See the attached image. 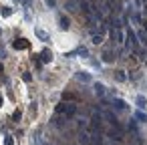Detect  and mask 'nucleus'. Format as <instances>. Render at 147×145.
Returning <instances> with one entry per match:
<instances>
[{"label": "nucleus", "instance_id": "1", "mask_svg": "<svg viewBox=\"0 0 147 145\" xmlns=\"http://www.w3.org/2000/svg\"><path fill=\"white\" fill-rule=\"evenodd\" d=\"M57 113H61V115H65L67 119H71V117L77 115V105H73V103H61V105L57 107Z\"/></svg>", "mask_w": 147, "mask_h": 145}, {"label": "nucleus", "instance_id": "2", "mask_svg": "<svg viewBox=\"0 0 147 145\" xmlns=\"http://www.w3.org/2000/svg\"><path fill=\"white\" fill-rule=\"evenodd\" d=\"M125 40H127V47L133 49V51L139 47V40H137V34H135L133 28H127V32H125Z\"/></svg>", "mask_w": 147, "mask_h": 145}, {"label": "nucleus", "instance_id": "3", "mask_svg": "<svg viewBox=\"0 0 147 145\" xmlns=\"http://www.w3.org/2000/svg\"><path fill=\"white\" fill-rule=\"evenodd\" d=\"M91 123H93V127H95V129H101V123H103V115L95 113V115L91 117Z\"/></svg>", "mask_w": 147, "mask_h": 145}, {"label": "nucleus", "instance_id": "4", "mask_svg": "<svg viewBox=\"0 0 147 145\" xmlns=\"http://www.w3.org/2000/svg\"><path fill=\"white\" fill-rule=\"evenodd\" d=\"M59 26H61V28H65V30H67V28H69V26H71V20H69V18H67V16H65V14H59Z\"/></svg>", "mask_w": 147, "mask_h": 145}, {"label": "nucleus", "instance_id": "5", "mask_svg": "<svg viewBox=\"0 0 147 145\" xmlns=\"http://www.w3.org/2000/svg\"><path fill=\"white\" fill-rule=\"evenodd\" d=\"M113 107H115L117 111H125V109H127V103H125L123 99H113Z\"/></svg>", "mask_w": 147, "mask_h": 145}, {"label": "nucleus", "instance_id": "6", "mask_svg": "<svg viewBox=\"0 0 147 145\" xmlns=\"http://www.w3.org/2000/svg\"><path fill=\"white\" fill-rule=\"evenodd\" d=\"M12 47H14V49H18V51H24V49H28V42H24L22 38H18V40H14V42H12Z\"/></svg>", "mask_w": 147, "mask_h": 145}, {"label": "nucleus", "instance_id": "7", "mask_svg": "<svg viewBox=\"0 0 147 145\" xmlns=\"http://www.w3.org/2000/svg\"><path fill=\"white\" fill-rule=\"evenodd\" d=\"M109 139H113L115 143H119V141L123 139V133H119V131H113V129H111V131H109Z\"/></svg>", "mask_w": 147, "mask_h": 145}, {"label": "nucleus", "instance_id": "8", "mask_svg": "<svg viewBox=\"0 0 147 145\" xmlns=\"http://www.w3.org/2000/svg\"><path fill=\"white\" fill-rule=\"evenodd\" d=\"M95 93H97L99 97H105V85H101V83H95Z\"/></svg>", "mask_w": 147, "mask_h": 145}, {"label": "nucleus", "instance_id": "9", "mask_svg": "<svg viewBox=\"0 0 147 145\" xmlns=\"http://www.w3.org/2000/svg\"><path fill=\"white\" fill-rule=\"evenodd\" d=\"M40 57H42V63H51V61H53V53H51V51H42Z\"/></svg>", "mask_w": 147, "mask_h": 145}, {"label": "nucleus", "instance_id": "10", "mask_svg": "<svg viewBox=\"0 0 147 145\" xmlns=\"http://www.w3.org/2000/svg\"><path fill=\"white\" fill-rule=\"evenodd\" d=\"M103 38H105V34H101V32L93 34V45H101V42H103Z\"/></svg>", "mask_w": 147, "mask_h": 145}, {"label": "nucleus", "instance_id": "11", "mask_svg": "<svg viewBox=\"0 0 147 145\" xmlns=\"http://www.w3.org/2000/svg\"><path fill=\"white\" fill-rule=\"evenodd\" d=\"M36 36H38L40 40H49V34H47L45 30H40V28H36Z\"/></svg>", "mask_w": 147, "mask_h": 145}, {"label": "nucleus", "instance_id": "12", "mask_svg": "<svg viewBox=\"0 0 147 145\" xmlns=\"http://www.w3.org/2000/svg\"><path fill=\"white\" fill-rule=\"evenodd\" d=\"M137 105H139V107H141V109H145V107H147V99H145V97H141V95H139V97H137Z\"/></svg>", "mask_w": 147, "mask_h": 145}, {"label": "nucleus", "instance_id": "13", "mask_svg": "<svg viewBox=\"0 0 147 145\" xmlns=\"http://www.w3.org/2000/svg\"><path fill=\"white\" fill-rule=\"evenodd\" d=\"M89 137H91V135H89V133H81V137H79V141H81V143H83V145H87V143H89V141H91V139H89Z\"/></svg>", "mask_w": 147, "mask_h": 145}, {"label": "nucleus", "instance_id": "14", "mask_svg": "<svg viewBox=\"0 0 147 145\" xmlns=\"http://www.w3.org/2000/svg\"><path fill=\"white\" fill-rule=\"evenodd\" d=\"M77 79H79V81H83V83H89V81H91V79H89V75H85V73H83V75L79 73V75H77Z\"/></svg>", "mask_w": 147, "mask_h": 145}, {"label": "nucleus", "instance_id": "15", "mask_svg": "<svg viewBox=\"0 0 147 145\" xmlns=\"http://www.w3.org/2000/svg\"><path fill=\"white\" fill-rule=\"evenodd\" d=\"M77 53H79V55H81V57H85V59H87V57H89V51H87V49H85V47H81V49H79V51H77Z\"/></svg>", "mask_w": 147, "mask_h": 145}, {"label": "nucleus", "instance_id": "16", "mask_svg": "<svg viewBox=\"0 0 147 145\" xmlns=\"http://www.w3.org/2000/svg\"><path fill=\"white\" fill-rule=\"evenodd\" d=\"M115 79H117V81H125L127 77L123 75V71H117V75H115Z\"/></svg>", "mask_w": 147, "mask_h": 145}, {"label": "nucleus", "instance_id": "17", "mask_svg": "<svg viewBox=\"0 0 147 145\" xmlns=\"http://www.w3.org/2000/svg\"><path fill=\"white\" fill-rule=\"evenodd\" d=\"M93 143H95V145H101V143H103V137H101V135H95V137H93Z\"/></svg>", "mask_w": 147, "mask_h": 145}, {"label": "nucleus", "instance_id": "18", "mask_svg": "<svg viewBox=\"0 0 147 145\" xmlns=\"http://www.w3.org/2000/svg\"><path fill=\"white\" fill-rule=\"evenodd\" d=\"M10 14H12V10H10L8 6H6V8H2V16H10Z\"/></svg>", "mask_w": 147, "mask_h": 145}, {"label": "nucleus", "instance_id": "19", "mask_svg": "<svg viewBox=\"0 0 147 145\" xmlns=\"http://www.w3.org/2000/svg\"><path fill=\"white\" fill-rule=\"evenodd\" d=\"M4 145H14V139H12V137H6V139H4Z\"/></svg>", "mask_w": 147, "mask_h": 145}, {"label": "nucleus", "instance_id": "20", "mask_svg": "<svg viewBox=\"0 0 147 145\" xmlns=\"http://www.w3.org/2000/svg\"><path fill=\"white\" fill-rule=\"evenodd\" d=\"M103 61H105V63H111V55L105 53V55H103Z\"/></svg>", "mask_w": 147, "mask_h": 145}, {"label": "nucleus", "instance_id": "21", "mask_svg": "<svg viewBox=\"0 0 147 145\" xmlns=\"http://www.w3.org/2000/svg\"><path fill=\"white\" fill-rule=\"evenodd\" d=\"M137 119H141V121H147V115H143V113H137Z\"/></svg>", "mask_w": 147, "mask_h": 145}, {"label": "nucleus", "instance_id": "22", "mask_svg": "<svg viewBox=\"0 0 147 145\" xmlns=\"http://www.w3.org/2000/svg\"><path fill=\"white\" fill-rule=\"evenodd\" d=\"M12 119H14V121H18V119H20V113H18V111H14V115H12Z\"/></svg>", "mask_w": 147, "mask_h": 145}, {"label": "nucleus", "instance_id": "23", "mask_svg": "<svg viewBox=\"0 0 147 145\" xmlns=\"http://www.w3.org/2000/svg\"><path fill=\"white\" fill-rule=\"evenodd\" d=\"M47 4H49V6L53 8V6H55V0H47Z\"/></svg>", "mask_w": 147, "mask_h": 145}, {"label": "nucleus", "instance_id": "24", "mask_svg": "<svg viewBox=\"0 0 147 145\" xmlns=\"http://www.w3.org/2000/svg\"><path fill=\"white\" fill-rule=\"evenodd\" d=\"M0 107H2V95H0Z\"/></svg>", "mask_w": 147, "mask_h": 145}, {"label": "nucleus", "instance_id": "25", "mask_svg": "<svg viewBox=\"0 0 147 145\" xmlns=\"http://www.w3.org/2000/svg\"><path fill=\"white\" fill-rule=\"evenodd\" d=\"M49 145H53V143H49Z\"/></svg>", "mask_w": 147, "mask_h": 145}]
</instances>
